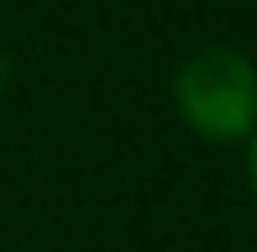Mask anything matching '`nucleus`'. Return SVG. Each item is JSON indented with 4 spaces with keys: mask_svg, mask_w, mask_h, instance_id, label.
Returning <instances> with one entry per match:
<instances>
[{
    "mask_svg": "<svg viewBox=\"0 0 257 252\" xmlns=\"http://www.w3.org/2000/svg\"><path fill=\"white\" fill-rule=\"evenodd\" d=\"M247 184H252V194H257V132L247 137Z\"/></svg>",
    "mask_w": 257,
    "mask_h": 252,
    "instance_id": "obj_2",
    "label": "nucleus"
},
{
    "mask_svg": "<svg viewBox=\"0 0 257 252\" xmlns=\"http://www.w3.org/2000/svg\"><path fill=\"white\" fill-rule=\"evenodd\" d=\"M6 84H11V58H6V48H0V95H6Z\"/></svg>",
    "mask_w": 257,
    "mask_h": 252,
    "instance_id": "obj_3",
    "label": "nucleus"
},
{
    "mask_svg": "<svg viewBox=\"0 0 257 252\" xmlns=\"http://www.w3.org/2000/svg\"><path fill=\"white\" fill-rule=\"evenodd\" d=\"M173 105L205 142H247L257 132V63L231 42H210L179 63Z\"/></svg>",
    "mask_w": 257,
    "mask_h": 252,
    "instance_id": "obj_1",
    "label": "nucleus"
}]
</instances>
